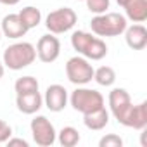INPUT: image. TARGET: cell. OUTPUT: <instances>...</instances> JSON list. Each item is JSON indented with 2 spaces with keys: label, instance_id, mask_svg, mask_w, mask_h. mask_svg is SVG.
<instances>
[{
  "label": "cell",
  "instance_id": "1",
  "mask_svg": "<svg viewBox=\"0 0 147 147\" xmlns=\"http://www.w3.org/2000/svg\"><path fill=\"white\" fill-rule=\"evenodd\" d=\"M71 45L80 55L88 61H100L107 55L106 42L88 31H75L71 35Z\"/></svg>",
  "mask_w": 147,
  "mask_h": 147
},
{
  "label": "cell",
  "instance_id": "2",
  "mask_svg": "<svg viewBox=\"0 0 147 147\" xmlns=\"http://www.w3.org/2000/svg\"><path fill=\"white\" fill-rule=\"evenodd\" d=\"M36 61V49L30 42H16L4 50L2 62L12 71H21Z\"/></svg>",
  "mask_w": 147,
  "mask_h": 147
},
{
  "label": "cell",
  "instance_id": "3",
  "mask_svg": "<svg viewBox=\"0 0 147 147\" xmlns=\"http://www.w3.org/2000/svg\"><path fill=\"white\" fill-rule=\"evenodd\" d=\"M128 21L119 12H104L97 14L90 21L92 33L97 36H119L125 33Z\"/></svg>",
  "mask_w": 147,
  "mask_h": 147
},
{
  "label": "cell",
  "instance_id": "4",
  "mask_svg": "<svg viewBox=\"0 0 147 147\" xmlns=\"http://www.w3.org/2000/svg\"><path fill=\"white\" fill-rule=\"evenodd\" d=\"M67 100L71 102L73 109L82 113V114H87V113H92V111L104 107V95L94 88H87L85 85L73 90L71 97Z\"/></svg>",
  "mask_w": 147,
  "mask_h": 147
},
{
  "label": "cell",
  "instance_id": "5",
  "mask_svg": "<svg viewBox=\"0 0 147 147\" xmlns=\"http://www.w3.org/2000/svg\"><path fill=\"white\" fill-rule=\"evenodd\" d=\"M76 21H78V14L71 7H59L49 12V16L45 18V28L52 35H62L75 28Z\"/></svg>",
  "mask_w": 147,
  "mask_h": 147
},
{
  "label": "cell",
  "instance_id": "6",
  "mask_svg": "<svg viewBox=\"0 0 147 147\" xmlns=\"http://www.w3.org/2000/svg\"><path fill=\"white\" fill-rule=\"evenodd\" d=\"M66 76L76 87L87 85L94 80V66L83 55H75L66 62Z\"/></svg>",
  "mask_w": 147,
  "mask_h": 147
},
{
  "label": "cell",
  "instance_id": "7",
  "mask_svg": "<svg viewBox=\"0 0 147 147\" xmlns=\"http://www.w3.org/2000/svg\"><path fill=\"white\" fill-rule=\"evenodd\" d=\"M30 128H31V135H33L35 144L40 147H50L57 138V131H55L54 125L42 114H38L31 119Z\"/></svg>",
  "mask_w": 147,
  "mask_h": 147
},
{
  "label": "cell",
  "instance_id": "8",
  "mask_svg": "<svg viewBox=\"0 0 147 147\" xmlns=\"http://www.w3.org/2000/svg\"><path fill=\"white\" fill-rule=\"evenodd\" d=\"M35 49H36V57L45 64H50V62L57 61L59 55H61V42L52 33L40 36Z\"/></svg>",
  "mask_w": 147,
  "mask_h": 147
},
{
  "label": "cell",
  "instance_id": "9",
  "mask_svg": "<svg viewBox=\"0 0 147 147\" xmlns=\"http://www.w3.org/2000/svg\"><path fill=\"white\" fill-rule=\"evenodd\" d=\"M109 109H111V114L118 119V123L121 125V121L125 119L128 109L131 107V97L130 94L125 90V88H113L109 92Z\"/></svg>",
  "mask_w": 147,
  "mask_h": 147
},
{
  "label": "cell",
  "instance_id": "10",
  "mask_svg": "<svg viewBox=\"0 0 147 147\" xmlns=\"http://www.w3.org/2000/svg\"><path fill=\"white\" fill-rule=\"evenodd\" d=\"M67 90L59 85V83H54V85H49L47 90H45V95H43V104L49 111L52 113H61L66 106H67Z\"/></svg>",
  "mask_w": 147,
  "mask_h": 147
},
{
  "label": "cell",
  "instance_id": "11",
  "mask_svg": "<svg viewBox=\"0 0 147 147\" xmlns=\"http://www.w3.org/2000/svg\"><path fill=\"white\" fill-rule=\"evenodd\" d=\"M121 125L126 128H133V130H145V126H147V102L131 104V107L128 109Z\"/></svg>",
  "mask_w": 147,
  "mask_h": 147
},
{
  "label": "cell",
  "instance_id": "12",
  "mask_svg": "<svg viewBox=\"0 0 147 147\" xmlns=\"http://www.w3.org/2000/svg\"><path fill=\"white\" fill-rule=\"evenodd\" d=\"M0 30H2V35L11 38V40H19L28 33V28L24 26V23L21 21L19 14H7L2 19V24H0Z\"/></svg>",
  "mask_w": 147,
  "mask_h": 147
},
{
  "label": "cell",
  "instance_id": "13",
  "mask_svg": "<svg viewBox=\"0 0 147 147\" xmlns=\"http://www.w3.org/2000/svg\"><path fill=\"white\" fill-rule=\"evenodd\" d=\"M125 42L131 50H144L147 45V30L142 23H135L126 26L125 30Z\"/></svg>",
  "mask_w": 147,
  "mask_h": 147
},
{
  "label": "cell",
  "instance_id": "14",
  "mask_svg": "<svg viewBox=\"0 0 147 147\" xmlns=\"http://www.w3.org/2000/svg\"><path fill=\"white\" fill-rule=\"evenodd\" d=\"M16 106L23 114H36L43 106V97L40 95V92L16 95Z\"/></svg>",
  "mask_w": 147,
  "mask_h": 147
},
{
  "label": "cell",
  "instance_id": "15",
  "mask_svg": "<svg viewBox=\"0 0 147 147\" xmlns=\"http://www.w3.org/2000/svg\"><path fill=\"white\" fill-rule=\"evenodd\" d=\"M121 7L125 9V18L133 23H144L147 19V0H125Z\"/></svg>",
  "mask_w": 147,
  "mask_h": 147
},
{
  "label": "cell",
  "instance_id": "16",
  "mask_svg": "<svg viewBox=\"0 0 147 147\" xmlns=\"http://www.w3.org/2000/svg\"><path fill=\"white\" fill-rule=\"evenodd\" d=\"M83 123H85V126L88 130H94V131L104 130L109 125V113L106 111V107L87 113V114H83Z\"/></svg>",
  "mask_w": 147,
  "mask_h": 147
},
{
  "label": "cell",
  "instance_id": "17",
  "mask_svg": "<svg viewBox=\"0 0 147 147\" xmlns=\"http://www.w3.org/2000/svg\"><path fill=\"white\" fill-rule=\"evenodd\" d=\"M18 14H19L21 21L24 23V26L28 30H33V28H36L42 23V12H40V9H36L33 5H28V7L21 9Z\"/></svg>",
  "mask_w": 147,
  "mask_h": 147
},
{
  "label": "cell",
  "instance_id": "18",
  "mask_svg": "<svg viewBox=\"0 0 147 147\" xmlns=\"http://www.w3.org/2000/svg\"><path fill=\"white\" fill-rule=\"evenodd\" d=\"M94 80L100 87H113L116 82V71L111 66H100L94 69Z\"/></svg>",
  "mask_w": 147,
  "mask_h": 147
},
{
  "label": "cell",
  "instance_id": "19",
  "mask_svg": "<svg viewBox=\"0 0 147 147\" xmlns=\"http://www.w3.org/2000/svg\"><path fill=\"white\" fill-rule=\"evenodd\" d=\"M55 140H59V144L62 147H75L80 142V131L75 126H64L57 133V138Z\"/></svg>",
  "mask_w": 147,
  "mask_h": 147
},
{
  "label": "cell",
  "instance_id": "20",
  "mask_svg": "<svg viewBox=\"0 0 147 147\" xmlns=\"http://www.w3.org/2000/svg\"><path fill=\"white\" fill-rule=\"evenodd\" d=\"M40 88V83L36 78L33 76H21L16 80L14 83V90H16V95H23V94H33V92H38Z\"/></svg>",
  "mask_w": 147,
  "mask_h": 147
},
{
  "label": "cell",
  "instance_id": "21",
  "mask_svg": "<svg viewBox=\"0 0 147 147\" xmlns=\"http://www.w3.org/2000/svg\"><path fill=\"white\" fill-rule=\"evenodd\" d=\"M85 4H87V9L97 16V14L107 12V9L111 5V0H85Z\"/></svg>",
  "mask_w": 147,
  "mask_h": 147
},
{
  "label": "cell",
  "instance_id": "22",
  "mask_svg": "<svg viewBox=\"0 0 147 147\" xmlns=\"http://www.w3.org/2000/svg\"><path fill=\"white\" fill-rule=\"evenodd\" d=\"M123 145V138L116 133H109V135H104L100 140H99V147H121Z\"/></svg>",
  "mask_w": 147,
  "mask_h": 147
},
{
  "label": "cell",
  "instance_id": "23",
  "mask_svg": "<svg viewBox=\"0 0 147 147\" xmlns=\"http://www.w3.org/2000/svg\"><path fill=\"white\" fill-rule=\"evenodd\" d=\"M11 137H12V126L7 121L0 119V144H5Z\"/></svg>",
  "mask_w": 147,
  "mask_h": 147
},
{
  "label": "cell",
  "instance_id": "24",
  "mask_svg": "<svg viewBox=\"0 0 147 147\" xmlns=\"http://www.w3.org/2000/svg\"><path fill=\"white\" fill-rule=\"evenodd\" d=\"M5 144H7L9 147H16V145H19V147H28V145H30L28 140H24V138H16V137H11Z\"/></svg>",
  "mask_w": 147,
  "mask_h": 147
},
{
  "label": "cell",
  "instance_id": "25",
  "mask_svg": "<svg viewBox=\"0 0 147 147\" xmlns=\"http://www.w3.org/2000/svg\"><path fill=\"white\" fill-rule=\"evenodd\" d=\"M0 4L2 5H16V4H19V0H0Z\"/></svg>",
  "mask_w": 147,
  "mask_h": 147
},
{
  "label": "cell",
  "instance_id": "26",
  "mask_svg": "<svg viewBox=\"0 0 147 147\" xmlns=\"http://www.w3.org/2000/svg\"><path fill=\"white\" fill-rule=\"evenodd\" d=\"M4 73H5V66H4V62H0V80L4 78Z\"/></svg>",
  "mask_w": 147,
  "mask_h": 147
},
{
  "label": "cell",
  "instance_id": "27",
  "mask_svg": "<svg viewBox=\"0 0 147 147\" xmlns=\"http://www.w3.org/2000/svg\"><path fill=\"white\" fill-rule=\"evenodd\" d=\"M2 36H4V35H2V30H0V40H2Z\"/></svg>",
  "mask_w": 147,
  "mask_h": 147
},
{
  "label": "cell",
  "instance_id": "28",
  "mask_svg": "<svg viewBox=\"0 0 147 147\" xmlns=\"http://www.w3.org/2000/svg\"><path fill=\"white\" fill-rule=\"evenodd\" d=\"M78 2H85V0H78Z\"/></svg>",
  "mask_w": 147,
  "mask_h": 147
}]
</instances>
